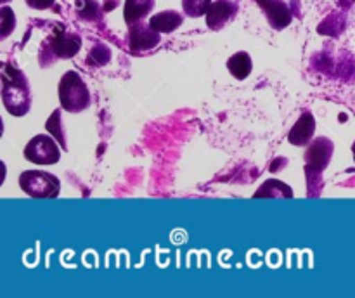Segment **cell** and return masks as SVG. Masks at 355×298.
<instances>
[{"label": "cell", "instance_id": "obj_2", "mask_svg": "<svg viewBox=\"0 0 355 298\" xmlns=\"http://www.w3.org/2000/svg\"><path fill=\"white\" fill-rule=\"evenodd\" d=\"M59 100H61V106L69 113H78L89 107V89L76 71H68L62 75L59 82Z\"/></svg>", "mask_w": 355, "mask_h": 298}, {"label": "cell", "instance_id": "obj_19", "mask_svg": "<svg viewBox=\"0 0 355 298\" xmlns=\"http://www.w3.org/2000/svg\"><path fill=\"white\" fill-rule=\"evenodd\" d=\"M354 3H355V0H354Z\"/></svg>", "mask_w": 355, "mask_h": 298}, {"label": "cell", "instance_id": "obj_6", "mask_svg": "<svg viewBox=\"0 0 355 298\" xmlns=\"http://www.w3.org/2000/svg\"><path fill=\"white\" fill-rule=\"evenodd\" d=\"M159 44V33L153 30L149 23H139L130 24V31H128V47L132 52H142L149 51V49L156 47Z\"/></svg>", "mask_w": 355, "mask_h": 298}, {"label": "cell", "instance_id": "obj_1", "mask_svg": "<svg viewBox=\"0 0 355 298\" xmlns=\"http://www.w3.org/2000/svg\"><path fill=\"white\" fill-rule=\"evenodd\" d=\"M2 103L14 116H23L30 111L31 97L26 76L10 64L2 68Z\"/></svg>", "mask_w": 355, "mask_h": 298}, {"label": "cell", "instance_id": "obj_16", "mask_svg": "<svg viewBox=\"0 0 355 298\" xmlns=\"http://www.w3.org/2000/svg\"><path fill=\"white\" fill-rule=\"evenodd\" d=\"M55 0H26V3L30 7H33V9H49V7L54 3Z\"/></svg>", "mask_w": 355, "mask_h": 298}, {"label": "cell", "instance_id": "obj_9", "mask_svg": "<svg viewBox=\"0 0 355 298\" xmlns=\"http://www.w3.org/2000/svg\"><path fill=\"white\" fill-rule=\"evenodd\" d=\"M236 10H238V7L231 0H215V2H211L210 9L207 12L208 28L220 30L236 16Z\"/></svg>", "mask_w": 355, "mask_h": 298}, {"label": "cell", "instance_id": "obj_14", "mask_svg": "<svg viewBox=\"0 0 355 298\" xmlns=\"http://www.w3.org/2000/svg\"><path fill=\"white\" fill-rule=\"evenodd\" d=\"M210 6H211V0H182L184 12L191 17L207 16Z\"/></svg>", "mask_w": 355, "mask_h": 298}, {"label": "cell", "instance_id": "obj_4", "mask_svg": "<svg viewBox=\"0 0 355 298\" xmlns=\"http://www.w3.org/2000/svg\"><path fill=\"white\" fill-rule=\"evenodd\" d=\"M24 158L37 165H55L61 158V149L51 135H35L24 148Z\"/></svg>", "mask_w": 355, "mask_h": 298}, {"label": "cell", "instance_id": "obj_8", "mask_svg": "<svg viewBox=\"0 0 355 298\" xmlns=\"http://www.w3.org/2000/svg\"><path fill=\"white\" fill-rule=\"evenodd\" d=\"M257 2L266 12L270 26L276 30H283L291 23V10L283 0H257Z\"/></svg>", "mask_w": 355, "mask_h": 298}, {"label": "cell", "instance_id": "obj_17", "mask_svg": "<svg viewBox=\"0 0 355 298\" xmlns=\"http://www.w3.org/2000/svg\"><path fill=\"white\" fill-rule=\"evenodd\" d=\"M0 2H2V3H6V2H9V0H0Z\"/></svg>", "mask_w": 355, "mask_h": 298}, {"label": "cell", "instance_id": "obj_13", "mask_svg": "<svg viewBox=\"0 0 355 298\" xmlns=\"http://www.w3.org/2000/svg\"><path fill=\"white\" fill-rule=\"evenodd\" d=\"M227 69L236 80H245L252 73L253 64L248 52H236L227 61Z\"/></svg>", "mask_w": 355, "mask_h": 298}, {"label": "cell", "instance_id": "obj_5", "mask_svg": "<svg viewBox=\"0 0 355 298\" xmlns=\"http://www.w3.org/2000/svg\"><path fill=\"white\" fill-rule=\"evenodd\" d=\"M47 45L51 49V52L54 54V58L59 59H69L73 55H76V52L82 47V38L76 33H71V31H66L64 28L59 24L55 28L54 35L47 38Z\"/></svg>", "mask_w": 355, "mask_h": 298}, {"label": "cell", "instance_id": "obj_11", "mask_svg": "<svg viewBox=\"0 0 355 298\" xmlns=\"http://www.w3.org/2000/svg\"><path fill=\"white\" fill-rule=\"evenodd\" d=\"M182 14L177 12V10H163V12H158L149 17L148 23L158 33H172V31H175L182 24Z\"/></svg>", "mask_w": 355, "mask_h": 298}, {"label": "cell", "instance_id": "obj_12", "mask_svg": "<svg viewBox=\"0 0 355 298\" xmlns=\"http://www.w3.org/2000/svg\"><path fill=\"white\" fill-rule=\"evenodd\" d=\"M155 7V0H125L123 7V19L125 23L130 24L139 23L144 19Z\"/></svg>", "mask_w": 355, "mask_h": 298}, {"label": "cell", "instance_id": "obj_10", "mask_svg": "<svg viewBox=\"0 0 355 298\" xmlns=\"http://www.w3.org/2000/svg\"><path fill=\"white\" fill-rule=\"evenodd\" d=\"M315 130V121L312 113H304L300 116V120L295 123V127L291 128L290 135H288V141L295 146H305L312 139Z\"/></svg>", "mask_w": 355, "mask_h": 298}, {"label": "cell", "instance_id": "obj_3", "mask_svg": "<svg viewBox=\"0 0 355 298\" xmlns=\"http://www.w3.org/2000/svg\"><path fill=\"white\" fill-rule=\"evenodd\" d=\"M19 186L31 198H55L61 191L58 177L42 170H26L21 173Z\"/></svg>", "mask_w": 355, "mask_h": 298}, {"label": "cell", "instance_id": "obj_7", "mask_svg": "<svg viewBox=\"0 0 355 298\" xmlns=\"http://www.w3.org/2000/svg\"><path fill=\"white\" fill-rule=\"evenodd\" d=\"M333 155V142H329L328 139L321 137L315 139L312 142L311 148L305 152V161H307V172H322L326 165H328L329 158Z\"/></svg>", "mask_w": 355, "mask_h": 298}, {"label": "cell", "instance_id": "obj_18", "mask_svg": "<svg viewBox=\"0 0 355 298\" xmlns=\"http://www.w3.org/2000/svg\"><path fill=\"white\" fill-rule=\"evenodd\" d=\"M354 155H355V144H354Z\"/></svg>", "mask_w": 355, "mask_h": 298}, {"label": "cell", "instance_id": "obj_15", "mask_svg": "<svg viewBox=\"0 0 355 298\" xmlns=\"http://www.w3.org/2000/svg\"><path fill=\"white\" fill-rule=\"evenodd\" d=\"M0 19H2V26H0V37L6 38L10 31L16 26V16L9 7H2L0 9Z\"/></svg>", "mask_w": 355, "mask_h": 298}]
</instances>
